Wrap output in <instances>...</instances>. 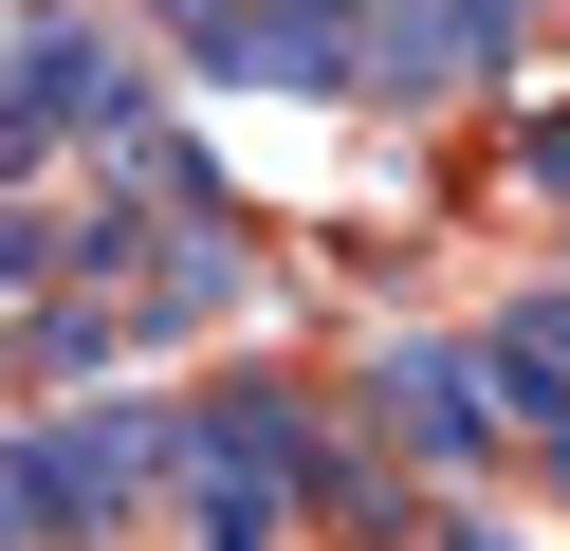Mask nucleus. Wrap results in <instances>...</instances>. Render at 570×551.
<instances>
[{
  "label": "nucleus",
  "mask_w": 570,
  "mask_h": 551,
  "mask_svg": "<svg viewBox=\"0 0 570 551\" xmlns=\"http://www.w3.org/2000/svg\"><path fill=\"white\" fill-rule=\"evenodd\" d=\"M19 478H38L56 551H129L185 496V404L166 386H56V404H19Z\"/></svg>",
  "instance_id": "obj_1"
},
{
  "label": "nucleus",
  "mask_w": 570,
  "mask_h": 551,
  "mask_svg": "<svg viewBox=\"0 0 570 551\" xmlns=\"http://www.w3.org/2000/svg\"><path fill=\"white\" fill-rule=\"evenodd\" d=\"M350 441V386H313V367H203L185 386V533H222V514H258V533H295L313 514V460Z\"/></svg>",
  "instance_id": "obj_2"
},
{
  "label": "nucleus",
  "mask_w": 570,
  "mask_h": 551,
  "mask_svg": "<svg viewBox=\"0 0 570 551\" xmlns=\"http://www.w3.org/2000/svg\"><path fill=\"white\" fill-rule=\"evenodd\" d=\"M350 404H368L386 460L442 478V496H479V478L515 460V404H497V350H479V331H368V350H350Z\"/></svg>",
  "instance_id": "obj_3"
},
{
  "label": "nucleus",
  "mask_w": 570,
  "mask_h": 551,
  "mask_svg": "<svg viewBox=\"0 0 570 551\" xmlns=\"http://www.w3.org/2000/svg\"><path fill=\"white\" fill-rule=\"evenodd\" d=\"M479 350H497V404H515V460H533V478H570V276L497 294Z\"/></svg>",
  "instance_id": "obj_4"
},
{
  "label": "nucleus",
  "mask_w": 570,
  "mask_h": 551,
  "mask_svg": "<svg viewBox=\"0 0 570 551\" xmlns=\"http://www.w3.org/2000/svg\"><path fill=\"white\" fill-rule=\"evenodd\" d=\"M423 551H533V533H515V514H479V496H442V514H423Z\"/></svg>",
  "instance_id": "obj_5"
},
{
  "label": "nucleus",
  "mask_w": 570,
  "mask_h": 551,
  "mask_svg": "<svg viewBox=\"0 0 570 551\" xmlns=\"http://www.w3.org/2000/svg\"><path fill=\"white\" fill-rule=\"evenodd\" d=\"M0 551H56L38 533V478H19V423H0Z\"/></svg>",
  "instance_id": "obj_6"
}]
</instances>
